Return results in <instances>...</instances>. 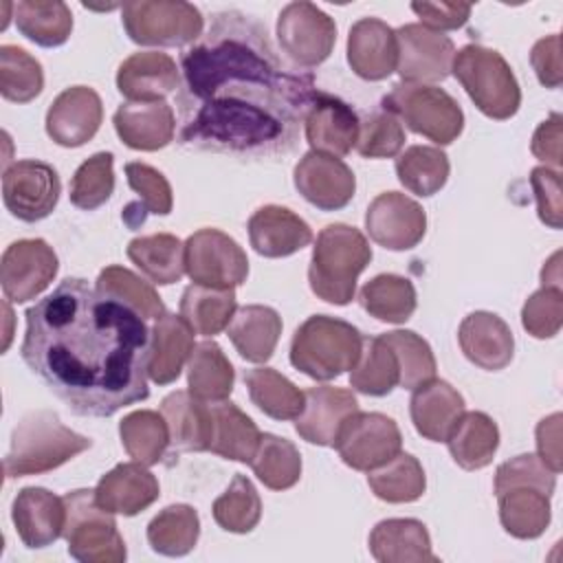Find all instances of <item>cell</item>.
Listing matches in <instances>:
<instances>
[{"label":"cell","instance_id":"cell-1","mask_svg":"<svg viewBox=\"0 0 563 563\" xmlns=\"http://www.w3.org/2000/svg\"><path fill=\"white\" fill-rule=\"evenodd\" d=\"M180 143L240 156L288 154L317 95L314 75L277 55L266 26L229 9L183 53Z\"/></svg>","mask_w":563,"mask_h":563},{"label":"cell","instance_id":"cell-2","mask_svg":"<svg viewBox=\"0 0 563 563\" xmlns=\"http://www.w3.org/2000/svg\"><path fill=\"white\" fill-rule=\"evenodd\" d=\"M24 317V363L77 416L108 418L150 396V330L123 301L66 277Z\"/></svg>","mask_w":563,"mask_h":563},{"label":"cell","instance_id":"cell-3","mask_svg":"<svg viewBox=\"0 0 563 563\" xmlns=\"http://www.w3.org/2000/svg\"><path fill=\"white\" fill-rule=\"evenodd\" d=\"M372 260L367 238L343 222L328 224L319 231L308 266L310 290L334 306L354 299L356 279Z\"/></svg>","mask_w":563,"mask_h":563},{"label":"cell","instance_id":"cell-4","mask_svg":"<svg viewBox=\"0 0 563 563\" xmlns=\"http://www.w3.org/2000/svg\"><path fill=\"white\" fill-rule=\"evenodd\" d=\"M90 446V438L68 429L55 411L42 409L15 424L2 468L9 479L40 475L66 464Z\"/></svg>","mask_w":563,"mask_h":563},{"label":"cell","instance_id":"cell-5","mask_svg":"<svg viewBox=\"0 0 563 563\" xmlns=\"http://www.w3.org/2000/svg\"><path fill=\"white\" fill-rule=\"evenodd\" d=\"M361 345L363 336L352 323L312 314L292 334L290 363L314 380H332L354 367Z\"/></svg>","mask_w":563,"mask_h":563},{"label":"cell","instance_id":"cell-6","mask_svg":"<svg viewBox=\"0 0 563 563\" xmlns=\"http://www.w3.org/2000/svg\"><path fill=\"white\" fill-rule=\"evenodd\" d=\"M451 73L482 114L504 121L519 110V81L501 53L482 44H466L455 53Z\"/></svg>","mask_w":563,"mask_h":563},{"label":"cell","instance_id":"cell-7","mask_svg":"<svg viewBox=\"0 0 563 563\" xmlns=\"http://www.w3.org/2000/svg\"><path fill=\"white\" fill-rule=\"evenodd\" d=\"M383 110L438 145L453 143L464 130V112L457 101L438 86L400 81L383 97Z\"/></svg>","mask_w":563,"mask_h":563},{"label":"cell","instance_id":"cell-8","mask_svg":"<svg viewBox=\"0 0 563 563\" xmlns=\"http://www.w3.org/2000/svg\"><path fill=\"white\" fill-rule=\"evenodd\" d=\"M66 526L64 539L68 554L81 563H121L125 561V543L119 534L112 512L103 510L95 490L79 488L64 495Z\"/></svg>","mask_w":563,"mask_h":563},{"label":"cell","instance_id":"cell-9","mask_svg":"<svg viewBox=\"0 0 563 563\" xmlns=\"http://www.w3.org/2000/svg\"><path fill=\"white\" fill-rule=\"evenodd\" d=\"M128 37L141 46H185L202 35V13L183 0H139L121 7Z\"/></svg>","mask_w":563,"mask_h":563},{"label":"cell","instance_id":"cell-10","mask_svg":"<svg viewBox=\"0 0 563 563\" xmlns=\"http://www.w3.org/2000/svg\"><path fill=\"white\" fill-rule=\"evenodd\" d=\"M277 42L295 66L314 68L330 57L336 24L312 2H290L279 11Z\"/></svg>","mask_w":563,"mask_h":563},{"label":"cell","instance_id":"cell-11","mask_svg":"<svg viewBox=\"0 0 563 563\" xmlns=\"http://www.w3.org/2000/svg\"><path fill=\"white\" fill-rule=\"evenodd\" d=\"M185 273L198 286L235 288L249 275V260L231 235L200 229L185 242Z\"/></svg>","mask_w":563,"mask_h":563},{"label":"cell","instance_id":"cell-12","mask_svg":"<svg viewBox=\"0 0 563 563\" xmlns=\"http://www.w3.org/2000/svg\"><path fill=\"white\" fill-rule=\"evenodd\" d=\"M334 449L350 468L372 471L400 453L402 435L389 416L356 411L343 422Z\"/></svg>","mask_w":563,"mask_h":563},{"label":"cell","instance_id":"cell-13","mask_svg":"<svg viewBox=\"0 0 563 563\" xmlns=\"http://www.w3.org/2000/svg\"><path fill=\"white\" fill-rule=\"evenodd\" d=\"M62 183L57 172L42 161L24 158L2 172V200L13 218L37 222L57 207Z\"/></svg>","mask_w":563,"mask_h":563},{"label":"cell","instance_id":"cell-14","mask_svg":"<svg viewBox=\"0 0 563 563\" xmlns=\"http://www.w3.org/2000/svg\"><path fill=\"white\" fill-rule=\"evenodd\" d=\"M59 268L53 246L40 238L11 242L0 262L2 292L13 303H26L42 295Z\"/></svg>","mask_w":563,"mask_h":563},{"label":"cell","instance_id":"cell-15","mask_svg":"<svg viewBox=\"0 0 563 563\" xmlns=\"http://www.w3.org/2000/svg\"><path fill=\"white\" fill-rule=\"evenodd\" d=\"M398 64L396 70L407 84L444 81L451 75L455 46L444 33L431 31L420 22L405 24L396 31Z\"/></svg>","mask_w":563,"mask_h":563},{"label":"cell","instance_id":"cell-16","mask_svg":"<svg viewBox=\"0 0 563 563\" xmlns=\"http://www.w3.org/2000/svg\"><path fill=\"white\" fill-rule=\"evenodd\" d=\"M365 229L378 246L389 251H409L424 238L427 213L405 194L385 191L369 202Z\"/></svg>","mask_w":563,"mask_h":563},{"label":"cell","instance_id":"cell-17","mask_svg":"<svg viewBox=\"0 0 563 563\" xmlns=\"http://www.w3.org/2000/svg\"><path fill=\"white\" fill-rule=\"evenodd\" d=\"M297 191L321 211L343 209L356 191L354 172L336 156L321 152H306L295 165Z\"/></svg>","mask_w":563,"mask_h":563},{"label":"cell","instance_id":"cell-18","mask_svg":"<svg viewBox=\"0 0 563 563\" xmlns=\"http://www.w3.org/2000/svg\"><path fill=\"white\" fill-rule=\"evenodd\" d=\"M101 119L99 95L88 86H70L48 106L46 134L62 147H79L97 134Z\"/></svg>","mask_w":563,"mask_h":563},{"label":"cell","instance_id":"cell-19","mask_svg":"<svg viewBox=\"0 0 563 563\" xmlns=\"http://www.w3.org/2000/svg\"><path fill=\"white\" fill-rule=\"evenodd\" d=\"M303 128L312 152L339 158L356 147L361 121L352 106H347L343 99L317 90L303 119Z\"/></svg>","mask_w":563,"mask_h":563},{"label":"cell","instance_id":"cell-20","mask_svg":"<svg viewBox=\"0 0 563 563\" xmlns=\"http://www.w3.org/2000/svg\"><path fill=\"white\" fill-rule=\"evenodd\" d=\"M306 402L295 418V431L310 444L334 446L343 422L358 411L356 396L350 389L319 385L303 391Z\"/></svg>","mask_w":563,"mask_h":563},{"label":"cell","instance_id":"cell-21","mask_svg":"<svg viewBox=\"0 0 563 563\" xmlns=\"http://www.w3.org/2000/svg\"><path fill=\"white\" fill-rule=\"evenodd\" d=\"M11 519L18 530V537L26 548H46L64 534V497H57L55 493L40 486H26L13 499Z\"/></svg>","mask_w":563,"mask_h":563},{"label":"cell","instance_id":"cell-22","mask_svg":"<svg viewBox=\"0 0 563 563\" xmlns=\"http://www.w3.org/2000/svg\"><path fill=\"white\" fill-rule=\"evenodd\" d=\"M347 64L361 79L380 81L396 70V31L378 18H361L347 35Z\"/></svg>","mask_w":563,"mask_h":563},{"label":"cell","instance_id":"cell-23","mask_svg":"<svg viewBox=\"0 0 563 563\" xmlns=\"http://www.w3.org/2000/svg\"><path fill=\"white\" fill-rule=\"evenodd\" d=\"M457 341L464 356L486 372L504 369L515 354V339L508 323L486 310H475L464 317Z\"/></svg>","mask_w":563,"mask_h":563},{"label":"cell","instance_id":"cell-24","mask_svg":"<svg viewBox=\"0 0 563 563\" xmlns=\"http://www.w3.org/2000/svg\"><path fill=\"white\" fill-rule=\"evenodd\" d=\"M97 504L123 517H134L158 499V479L141 462L117 464L95 486Z\"/></svg>","mask_w":563,"mask_h":563},{"label":"cell","instance_id":"cell-25","mask_svg":"<svg viewBox=\"0 0 563 563\" xmlns=\"http://www.w3.org/2000/svg\"><path fill=\"white\" fill-rule=\"evenodd\" d=\"M178 84L176 62L161 51L132 53L117 70V88L128 101H163Z\"/></svg>","mask_w":563,"mask_h":563},{"label":"cell","instance_id":"cell-26","mask_svg":"<svg viewBox=\"0 0 563 563\" xmlns=\"http://www.w3.org/2000/svg\"><path fill=\"white\" fill-rule=\"evenodd\" d=\"M119 139L143 152H156L174 141L176 119L165 101H125L112 117Z\"/></svg>","mask_w":563,"mask_h":563},{"label":"cell","instance_id":"cell-27","mask_svg":"<svg viewBox=\"0 0 563 563\" xmlns=\"http://www.w3.org/2000/svg\"><path fill=\"white\" fill-rule=\"evenodd\" d=\"M249 240L264 257H288L312 242V229L295 211L264 205L249 218Z\"/></svg>","mask_w":563,"mask_h":563},{"label":"cell","instance_id":"cell-28","mask_svg":"<svg viewBox=\"0 0 563 563\" xmlns=\"http://www.w3.org/2000/svg\"><path fill=\"white\" fill-rule=\"evenodd\" d=\"M194 330L180 314L163 312L150 330L147 376L156 385L174 383L194 352Z\"/></svg>","mask_w":563,"mask_h":563},{"label":"cell","instance_id":"cell-29","mask_svg":"<svg viewBox=\"0 0 563 563\" xmlns=\"http://www.w3.org/2000/svg\"><path fill=\"white\" fill-rule=\"evenodd\" d=\"M161 413L167 422L174 453L209 451L213 431L211 402L196 398L191 391H172L161 400Z\"/></svg>","mask_w":563,"mask_h":563},{"label":"cell","instance_id":"cell-30","mask_svg":"<svg viewBox=\"0 0 563 563\" xmlns=\"http://www.w3.org/2000/svg\"><path fill=\"white\" fill-rule=\"evenodd\" d=\"M409 413L416 431L422 438L431 442H444L464 413V398L446 380L433 378L413 389Z\"/></svg>","mask_w":563,"mask_h":563},{"label":"cell","instance_id":"cell-31","mask_svg":"<svg viewBox=\"0 0 563 563\" xmlns=\"http://www.w3.org/2000/svg\"><path fill=\"white\" fill-rule=\"evenodd\" d=\"M369 552L380 563H435L431 537L418 519H383L369 532Z\"/></svg>","mask_w":563,"mask_h":563},{"label":"cell","instance_id":"cell-32","mask_svg":"<svg viewBox=\"0 0 563 563\" xmlns=\"http://www.w3.org/2000/svg\"><path fill=\"white\" fill-rule=\"evenodd\" d=\"M227 330L242 358L251 363H266L277 347L282 317L271 306L251 303L235 310Z\"/></svg>","mask_w":563,"mask_h":563},{"label":"cell","instance_id":"cell-33","mask_svg":"<svg viewBox=\"0 0 563 563\" xmlns=\"http://www.w3.org/2000/svg\"><path fill=\"white\" fill-rule=\"evenodd\" d=\"M449 453L464 471H477L490 464L499 446V429L484 411H464L449 438Z\"/></svg>","mask_w":563,"mask_h":563},{"label":"cell","instance_id":"cell-34","mask_svg":"<svg viewBox=\"0 0 563 563\" xmlns=\"http://www.w3.org/2000/svg\"><path fill=\"white\" fill-rule=\"evenodd\" d=\"M211 416L213 431L209 451L224 460L249 464L262 438L257 424L231 400L211 402Z\"/></svg>","mask_w":563,"mask_h":563},{"label":"cell","instance_id":"cell-35","mask_svg":"<svg viewBox=\"0 0 563 563\" xmlns=\"http://www.w3.org/2000/svg\"><path fill=\"white\" fill-rule=\"evenodd\" d=\"M187 383L189 391L205 402H220L231 396L235 369L216 341L207 339L194 345L187 361Z\"/></svg>","mask_w":563,"mask_h":563},{"label":"cell","instance_id":"cell-36","mask_svg":"<svg viewBox=\"0 0 563 563\" xmlns=\"http://www.w3.org/2000/svg\"><path fill=\"white\" fill-rule=\"evenodd\" d=\"M499 501V521L504 530L515 539H537L545 532L552 519L550 495L530 488L517 486L497 495Z\"/></svg>","mask_w":563,"mask_h":563},{"label":"cell","instance_id":"cell-37","mask_svg":"<svg viewBox=\"0 0 563 563\" xmlns=\"http://www.w3.org/2000/svg\"><path fill=\"white\" fill-rule=\"evenodd\" d=\"M128 257L152 284L158 286H169L185 273V244L172 233L134 238L128 244Z\"/></svg>","mask_w":563,"mask_h":563},{"label":"cell","instance_id":"cell-38","mask_svg":"<svg viewBox=\"0 0 563 563\" xmlns=\"http://www.w3.org/2000/svg\"><path fill=\"white\" fill-rule=\"evenodd\" d=\"M18 31L46 48L62 46L73 31V13L59 0H22L13 4Z\"/></svg>","mask_w":563,"mask_h":563},{"label":"cell","instance_id":"cell-39","mask_svg":"<svg viewBox=\"0 0 563 563\" xmlns=\"http://www.w3.org/2000/svg\"><path fill=\"white\" fill-rule=\"evenodd\" d=\"M238 310L233 288H209L191 284L180 297V317L202 336H213L229 328Z\"/></svg>","mask_w":563,"mask_h":563},{"label":"cell","instance_id":"cell-40","mask_svg":"<svg viewBox=\"0 0 563 563\" xmlns=\"http://www.w3.org/2000/svg\"><path fill=\"white\" fill-rule=\"evenodd\" d=\"M244 385L253 405L275 420H295L303 409V391L273 367L246 369Z\"/></svg>","mask_w":563,"mask_h":563},{"label":"cell","instance_id":"cell-41","mask_svg":"<svg viewBox=\"0 0 563 563\" xmlns=\"http://www.w3.org/2000/svg\"><path fill=\"white\" fill-rule=\"evenodd\" d=\"M358 301L365 312L387 323H405L418 303L413 284L394 273H383L369 279L358 290Z\"/></svg>","mask_w":563,"mask_h":563},{"label":"cell","instance_id":"cell-42","mask_svg":"<svg viewBox=\"0 0 563 563\" xmlns=\"http://www.w3.org/2000/svg\"><path fill=\"white\" fill-rule=\"evenodd\" d=\"M200 537L198 512L187 504H174L163 508L147 523V543L154 552L165 556L189 554Z\"/></svg>","mask_w":563,"mask_h":563},{"label":"cell","instance_id":"cell-43","mask_svg":"<svg viewBox=\"0 0 563 563\" xmlns=\"http://www.w3.org/2000/svg\"><path fill=\"white\" fill-rule=\"evenodd\" d=\"M367 484L372 493L389 504H409L422 497L427 488V477L422 464L409 455L398 453L389 462L380 464L378 468L367 471Z\"/></svg>","mask_w":563,"mask_h":563},{"label":"cell","instance_id":"cell-44","mask_svg":"<svg viewBox=\"0 0 563 563\" xmlns=\"http://www.w3.org/2000/svg\"><path fill=\"white\" fill-rule=\"evenodd\" d=\"M125 176H128V185L139 196V202H130L123 209V222L130 229H136L139 224H143L147 213L167 216L172 211V205H174L172 187L156 167L132 161L125 165Z\"/></svg>","mask_w":563,"mask_h":563},{"label":"cell","instance_id":"cell-45","mask_svg":"<svg viewBox=\"0 0 563 563\" xmlns=\"http://www.w3.org/2000/svg\"><path fill=\"white\" fill-rule=\"evenodd\" d=\"M449 156L440 147L411 145L396 158V176L416 196H433L449 180Z\"/></svg>","mask_w":563,"mask_h":563},{"label":"cell","instance_id":"cell-46","mask_svg":"<svg viewBox=\"0 0 563 563\" xmlns=\"http://www.w3.org/2000/svg\"><path fill=\"white\" fill-rule=\"evenodd\" d=\"M119 435L125 453L145 466H154L163 460L169 446V431L163 413L141 409L128 413L119 422Z\"/></svg>","mask_w":563,"mask_h":563},{"label":"cell","instance_id":"cell-47","mask_svg":"<svg viewBox=\"0 0 563 563\" xmlns=\"http://www.w3.org/2000/svg\"><path fill=\"white\" fill-rule=\"evenodd\" d=\"M249 464L257 479L271 490H286L301 477V455L297 446L275 433H262Z\"/></svg>","mask_w":563,"mask_h":563},{"label":"cell","instance_id":"cell-48","mask_svg":"<svg viewBox=\"0 0 563 563\" xmlns=\"http://www.w3.org/2000/svg\"><path fill=\"white\" fill-rule=\"evenodd\" d=\"M398 361L380 336H363L350 385L365 396H387L398 385Z\"/></svg>","mask_w":563,"mask_h":563},{"label":"cell","instance_id":"cell-49","mask_svg":"<svg viewBox=\"0 0 563 563\" xmlns=\"http://www.w3.org/2000/svg\"><path fill=\"white\" fill-rule=\"evenodd\" d=\"M216 523L235 534L251 532L262 517V499L246 475H235L229 488L211 506Z\"/></svg>","mask_w":563,"mask_h":563},{"label":"cell","instance_id":"cell-50","mask_svg":"<svg viewBox=\"0 0 563 563\" xmlns=\"http://www.w3.org/2000/svg\"><path fill=\"white\" fill-rule=\"evenodd\" d=\"M380 339L391 347L398 361V385L402 389H416L435 378V356L420 334L413 330H394L380 334Z\"/></svg>","mask_w":563,"mask_h":563},{"label":"cell","instance_id":"cell-51","mask_svg":"<svg viewBox=\"0 0 563 563\" xmlns=\"http://www.w3.org/2000/svg\"><path fill=\"white\" fill-rule=\"evenodd\" d=\"M95 288L108 297L123 301L143 319H156L165 312V303L154 286L123 266H106L99 273Z\"/></svg>","mask_w":563,"mask_h":563},{"label":"cell","instance_id":"cell-52","mask_svg":"<svg viewBox=\"0 0 563 563\" xmlns=\"http://www.w3.org/2000/svg\"><path fill=\"white\" fill-rule=\"evenodd\" d=\"M44 88L42 64L20 46H0V92L15 103L33 101Z\"/></svg>","mask_w":563,"mask_h":563},{"label":"cell","instance_id":"cell-53","mask_svg":"<svg viewBox=\"0 0 563 563\" xmlns=\"http://www.w3.org/2000/svg\"><path fill=\"white\" fill-rule=\"evenodd\" d=\"M114 156L110 152H97L86 158L70 180V202L77 209L92 211L106 205L114 191Z\"/></svg>","mask_w":563,"mask_h":563},{"label":"cell","instance_id":"cell-54","mask_svg":"<svg viewBox=\"0 0 563 563\" xmlns=\"http://www.w3.org/2000/svg\"><path fill=\"white\" fill-rule=\"evenodd\" d=\"M405 145L402 123L387 110L374 112L365 123H361L356 150L363 158H391Z\"/></svg>","mask_w":563,"mask_h":563},{"label":"cell","instance_id":"cell-55","mask_svg":"<svg viewBox=\"0 0 563 563\" xmlns=\"http://www.w3.org/2000/svg\"><path fill=\"white\" fill-rule=\"evenodd\" d=\"M521 325L534 339H552L563 325V288L541 286L521 308Z\"/></svg>","mask_w":563,"mask_h":563},{"label":"cell","instance_id":"cell-56","mask_svg":"<svg viewBox=\"0 0 563 563\" xmlns=\"http://www.w3.org/2000/svg\"><path fill=\"white\" fill-rule=\"evenodd\" d=\"M517 486H530L537 488L545 495H552L556 488V473L550 471L539 455L532 453H521L508 462H504L497 473H495V484L493 490L495 495L517 488Z\"/></svg>","mask_w":563,"mask_h":563},{"label":"cell","instance_id":"cell-57","mask_svg":"<svg viewBox=\"0 0 563 563\" xmlns=\"http://www.w3.org/2000/svg\"><path fill=\"white\" fill-rule=\"evenodd\" d=\"M530 187L537 200L539 220L550 229H561L563 200H561V174L559 169L539 165L530 172Z\"/></svg>","mask_w":563,"mask_h":563},{"label":"cell","instance_id":"cell-58","mask_svg":"<svg viewBox=\"0 0 563 563\" xmlns=\"http://www.w3.org/2000/svg\"><path fill=\"white\" fill-rule=\"evenodd\" d=\"M471 9L473 7L466 2H413L411 4V11L420 18V24L438 33L464 26L471 15Z\"/></svg>","mask_w":563,"mask_h":563},{"label":"cell","instance_id":"cell-59","mask_svg":"<svg viewBox=\"0 0 563 563\" xmlns=\"http://www.w3.org/2000/svg\"><path fill=\"white\" fill-rule=\"evenodd\" d=\"M530 64L537 73V79L545 88H559L563 81V62H561V35L552 33L534 42L530 51Z\"/></svg>","mask_w":563,"mask_h":563},{"label":"cell","instance_id":"cell-60","mask_svg":"<svg viewBox=\"0 0 563 563\" xmlns=\"http://www.w3.org/2000/svg\"><path fill=\"white\" fill-rule=\"evenodd\" d=\"M561 136H563V117L552 112L532 134L530 150L532 154L545 163V167L559 169L561 167Z\"/></svg>","mask_w":563,"mask_h":563},{"label":"cell","instance_id":"cell-61","mask_svg":"<svg viewBox=\"0 0 563 563\" xmlns=\"http://www.w3.org/2000/svg\"><path fill=\"white\" fill-rule=\"evenodd\" d=\"M561 413H552L548 418H543L537 424V451L541 462L554 471L556 475L561 473L563 466V457H561Z\"/></svg>","mask_w":563,"mask_h":563},{"label":"cell","instance_id":"cell-62","mask_svg":"<svg viewBox=\"0 0 563 563\" xmlns=\"http://www.w3.org/2000/svg\"><path fill=\"white\" fill-rule=\"evenodd\" d=\"M561 253H554L548 262H545V266H543V271H541V286H556V288H561Z\"/></svg>","mask_w":563,"mask_h":563}]
</instances>
